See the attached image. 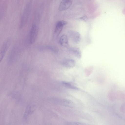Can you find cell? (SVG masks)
I'll use <instances>...</instances> for the list:
<instances>
[{
    "mask_svg": "<svg viewBox=\"0 0 125 125\" xmlns=\"http://www.w3.org/2000/svg\"><path fill=\"white\" fill-rule=\"evenodd\" d=\"M31 8V3H28L26 5L21 18L20 27L22 28L26 24L30 14Z\"/></svg>",
    "mask_w": 125,
    "mask_h": 125,
    "instance_id": "6da1fadb",
    "label": "cell"
},
{
    "mask_svg": "<svg viewBox=\"0 0 125 125\" xmlns=\"http://www.w3.org/2000/svg\"><path fill=\"white\" fill-rule=\"evenodd\" d=\"M38 31V28L35 24H33L31 28L29 35V40L31 44L33 43L36 38Z\"/></svg>",
    "mask_w": 125,
    "mask_h": 125,
    "instance_id": "7a4b0ae2",
    "label": "cell"
},
{
    "mask_svg": "<svg viewBox=\"0 0 125 125\" xmlns=\"http://www.w3.org/2000/svg\"><path fill=\"white\" fill-rule=\"evenodd\" d=\"M67 23L66 21H61L56 23L54 33V37H57L58 36L62 30L63 26Z\"/></svg>",
    "mask_w": 125,
    "mask_h": 125,
    "instance_id": "3957f363",
    "label": "cell"
},
{
    "mask_svg": "<svg viewBox=\"0 0 125 125\" xmlns=\"http://www.w3.org/2000/svg\"><path fill=\"white\" fill-rule=\"evenodd\" d=\"M68 34L69 37L73 42L78 44L80 41L81 35L78 32L71 31H69Z\"/></svg>",
    "mask_w": 125,
    "mask_h": 125,
    "instance_id": "277c9868",
    "label": "cell"
},
{
    "mask_svg": "<svg viewBox=\"0 0 125 125\" xmlns=\"http://www.w3.org/2000/svg\"><path fill=\"white\" fill-rule=\"evenodd\" d=\"M75 61L71 59H65L61 62V64L63 66L68 68H73L75 65Z\"/></svg>",
    "mask_w": 125,
    "mask_h": 125,
    "instance_id": "5b68a950",
    "label": "cell"
},
{
    "mask_svg": "<svg viewBox=\"0 0 125 125\" xmlns=\"http://www.w3.org/2000/svg\"><path fill=\"white\" fill-rule=\"evenodd\" d=\"M55 102L57 104L66 107L72 108L73 107L74 104L71 101L66 99H57Z\"/></svg>",
    "mask_w": 125,
    "mask_h": 125,
    "instance_id": "8992f818",
    "label": "cell"
},
{
    "mask_svg": "<svg viewBox=\"0 0 125 125\" xmlns=\"http://www.w3.org/2000/svg\"><path fill=\"white\" fill-rule=\"evenodd\" d=\"M10 43V41L8 39L5 41L3 43L0 51V61L1 62L3 59Z\"/></svg>",
    "mask_w": 125,
    "mask_h": 125,
    "instance_id": "52a82bcc",
    "label": "cell"
},
{
    "mask_svg": "<svg viewBox=\"0 0 125 125\" xmlns=\"http://www.w3.org/2000/svg\"><path fill=\"white\" fill-rule=\"evenodd\" d=\"M18 48L16 47L13 48L8 56V61L9 63H11L15 61L18 55Z\"/></svg>",
    "mask_w": 125,
    "mask_h": 125,
    "instance_id": "ba28073f",
    "label": "cell"
},
{
    "mask_svg": "<svg viewBox=\"0 0 125 125\" xmlns=\"http://www.w3.org/2000/svg\"><path fill=\"white\" fill-rule=\"evenodd\" d=\"M72 3L71 0H62L59 5V10L62 11L66 10L70 7Z\"/></svg>",
    "mask_w": 125,
    "mask_h": 125,
    "instance_id": "9c48e42d",
    "label": "cell"
},
{
    "mask_svg": "<svg viewBox=\"0 0 125 125\" xmlns=\"http://www.w3.org/2000/svg\"><path fill=\"white\" fill-rule=\"evenodd\" d=\"M69 50L75 56L79 59H80L81 58V52L79 48L76 47H73L70 48Z\"/></svg>",
    "mask_w": 125,
    "mask_h": 125,
    "instance_id": "30bf717a",
    "label": "cell"
},
{
    "mask_svg": "<svg viewBox=\"0 0 125 125\" xmlns=\"http://www.w3.org/2000/svg\"><path fill=\"white\" fill-rule=\"evenodd\" d=\"M39 49L41 51L47 50L52 52L57 53L58 52V49L56 47L51 45H45L41 46L39 47Z\"/></svg>",
    "mask_w": 125,
    "mask_h": 125,
    "instance_id": "8fae6325",
    "label": "cell"
},
{
    "mask_svg": "<svg viewBox=\"0 0 125 125\" xmlns=\"http://www.w3.org/2000/svg\"><path fill=\"white\" fill-rule=\"evenodd\" d=\"M61 83L63 86L67 88L76 90L79 89L78 88L72 83L63 81H62Z\"/></svg>",
    "mask_w": 125,
    "mask_h": 125,
    "instance_id": "7c38bea8",
    "label": "cell"
},
{
    "mask_svg": "<svg viewBox=\"0 0 125 125\" xmlns=\"http://www.w3.org/2000/svg\"><path fill=\"white\" fill-rule=\"evenodd\" d=\"M59 42L60 45L64 47H67L68 45V41L67 36L65 35H62L60 37Z\"/></svg>",
    "mask_w": 125,
    "mask_h": 125,
    "instance_id": "4fadbf2b",
    "label": "cell"
},
{
    "mask_svg": "<svg viewBox=\"0 0 125 125\" xmlns=\"http://www.w3.org/2000/svg\"><path fill=\"white\" fill-rule=\"evenodd\" d=\"M108 96L109 99L112 102H114L116 99V91L111 90L108 92Z\"/></svg>",
    "mask_w": 125,
    "mask_h": 125,
    "instance_id": "5bb4252c",
    "label": "cell"
},
{
    "mask_svg": "<svg viewBox=\"0 0 125 125\" xmlns=\"http://www.w3.org/2000/svg\"><path fill=\"white\" fill-rule=\"evenodd\" d=\"M116 96L117 100H125V94L121 91H116Z\"/></svg>",
    "mask_w": 125,
    "mask_h": 125,
    "instance_id": "9a60e30c",
    "label": "cell"
},
{
    "mask_svg": "<svg viewBox=\"0 0 125 125\" xmlns=\"http://www.w3.org/2000/svg\"><path fill=\"white\" fill-rule=\"evenodd\" d=\"M67 125H85V124L83 123L77 122L72 121L68 122L67 123Z\"/></svg>",
    "mask_w": 125,
    "mask_h": 125,
    "instance_id": "2e32d148",
    "label": "cell"
},
{
    "mask_svg": "<svg viewBox=\"0 0 125 125\" xmlns=\"http://www.w3.org/2000/svg\"><path fill=\"white\" fill-rule=\"evenodd\" d=\"M120 110L122 113L125 114V102L121 105L120 108Z\"/></svg>",
    "mask_w": 125,
    "mask_h": 125,
    "instance_id": "e0dca14e",
    "label": "cell"
},
{
    "mask_svg": "<svg viewBox=\"0 0 125 125\" xmlns=\"http://www.w3.org/2000/svg\"><path fill=\"white\" fill-rule=\"evenodd\" d=\"M80 19L84 20L85 21H87L88 19V18L86 16H84L81 17Z\"/></svg>",
    "mask_w": 125,
    "mask_h": 125,
    "instance_id": "ac0fdd59",
    "label": "cell"
}]
</instances>
